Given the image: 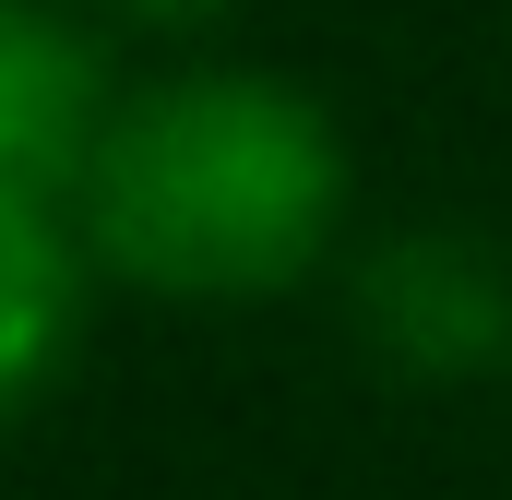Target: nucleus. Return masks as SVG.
I'll list each match as a JSON object with an SVG mask.
<instances>
[{
  "label": "nucleus",
  "mask_w": 512,
  "mask_h": 500,
  "mask_svg": "<svg viewBox=\"0 0 512 500\" xmlns=\"http://www.w3.org/2000/svg\"><path fill=\"white\" fill-rule=\"evenodd\" d=\"M72 215L131 298L251 310L322 274L346 227V131L286 72L191 60V72L120 84L72 179Z\"/></svg>",
  "instance_id": "nucleus-1"
},
{
  "label": "nucleus",
  "mask_w": 512,
  "mask_h": 500,
  "mask_svg": "<svg viewBox=\"0 0 512 500\" xmlns=\"http://www.w3.org/2000/svg\"><path fill=\"white\" fill-rule=\"evenodd\" d=\"M108 108H120V72H108L96 12L84 0H0V191L72 203Z\"/></svg>",
  "instance_id": "nucleus-2"
},
{
  "label": "nucleus",
  "mask_w": 512,
  "mask_h": 500,
  "mask_svg": "<svg viewBox=\"0 0 512 500\" xmlns=\"http://www.w3.org/2000/svg\"><path fill=\"white\" fill-rule=\"evenodd\" d=\"M358 334L405 381H465L512 358V274L453 227H405L358 262Z\"/></svg>",
  "instance_id": "nucleus-3"
},
{
  "label": "nucleus",
  "mask_w": 512,
  "mask_h": 500,
  "mask_svg": "<svg viewBox=\"0 0 512 500\" xmlns=\"http://www.w3.org/2000/svg\"><path fill=\"white\" fill-rule=\"evenodd\" d=\"M96 239L60 191H0V417L36 405L72 370L84 310H96Z\"/></svg>",
  "instance_id": "nucleus-4"
},
{
  "label": "nucleus",
  "mask_w": 512,
  "mask_h": 500,
  "mask_svg": "<svg viewBox=\"0 0 512 500\" xmlns=\"http://www.w3.org/2000/svg\"><path fill=\"white\" fill-rule=\"evenodd\" d=\"M96 24H120V36H215V24H239V0H84Z\"/></svg>",
  "instance_id": "nucleus-5"
}]
</instances>
